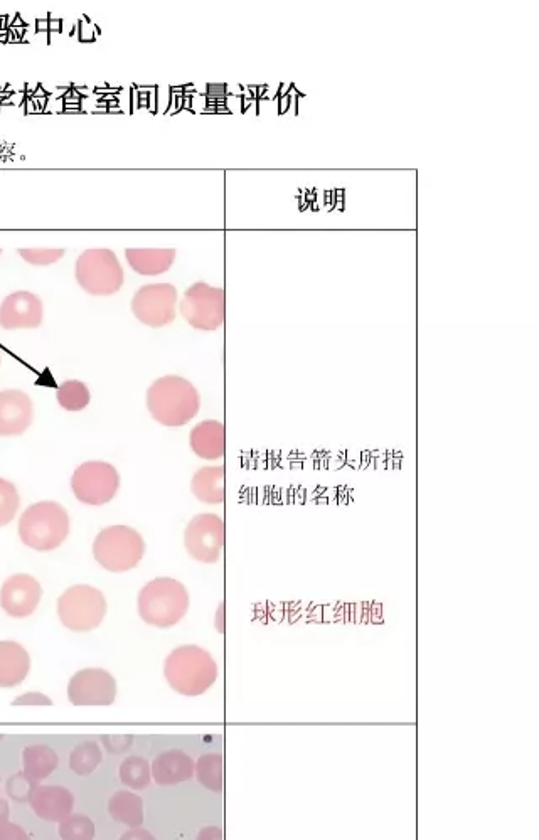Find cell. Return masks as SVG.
Masks as SVG:
<instances>
[{
	"label": "cell",
	"instance_id": "cell-1",
	"mask_svg": "<svg viewBox=\"0 0 539 840\" xmlns=\"http://www.w3.org/2000/svg\"><path fill=\"white\" fill-rule=\"evenodd\" d=\"M218 676V664L213 655L198 645H182L172 650L164 662L167 684L181 696H203L216 684Z\"/></svg>",
	"mask_w": 539,
	"mask_h": 840
},
{
	"label": "cell",
	"instance_id": "cell-2",
	"mask_svg": "<svg viewBox=\"0 0 539 840\" xmlns=\"http://www.w3.org/2000/svg\"><path fill=\"white\" fill-rule=\"evenodd\" d=\"M201 408V396L194 384L181 376H164L147 391V410L157 423L179 428L193 420Z\"/></svg>",
	"mask_w": 539,
	"mask_h": 840
},
{
	"label": "cell",
	"instance_id": "cell-3",
	"mask_svg": "<svg viewBox=\"0 0 539 840\" xmlns=\"http://www.w3.org/2000/svg\"><path fill=\"white\" fill-rule=\"evenodd\" d=\"M189 593L181 581L155 578L140 590L137 610L142 622L150 627L169 630L181 623L189 612Z\"/></svg>",
	"mask_w": 539,
	"mask_h": 840
},
{
	"label": "cell",
	"instance_id": "cell-4",
	"mask_svg": "<svg viewBox=\"0 0 539 840\" xmlns=\"http://www.w3.org/2000/svg\"><path fill=\"white\" fill-rule=\"evenodd\" d=\"M70 531V514L53 500H44L27 507L19 519L22 544L39 553L58 549L68 539Z\"/></svg>",
	"mask_w": 539,
	"mask_h": 840
},
{
	"label": "cell",
	"instance_id": "cell-5",
	"mask_svg": "<svg viewBox=\"0 0 539 840\" xmlns=\"http://www.w3.org/2000/svg\"><path fill=\"white\" fill-rule=\"evenodd\" d=\"M144 554V537L134 527H107L95 537L93 543V556L110 573L132 571L139 566Z\"/></svg>",
	"mask_w": 539,
	"mask_h": 840
},
{
	"label": "cell",
	"instance_id": "cell-6",
	"mask_svg": "<svg viewBox=\"0 0 539 840\" xmlns=\"http://www.w3.org/2000/svg\"><path fill=\"white\" fill-rule=\"evenodd\" d=\"M76 282L95 297H110L120 292L125 272L118 256L110 248H91L76 260Z\"/></svg>",
	"mask_w": 539,
	"mask_h": 840
},
{
	"label": "cell",
	"instance_id": "cell-7",
	"mask_svg": "<svg viewBox=\"0 0 539 840\" xmlns=\"http://www.w3.org/2000/svg\"><path fill=\"white\" fill-rule=\"evenodd\" d=\"M107 598L90 585L71 586L59 596L58 617L68 630L76 633L93 632L107 617Z\"/></svg>",
	"mask_w": 539,
	"mask_h": 840
},
{
	"label": "cell",
	"instance_id": "cell-8",
	"mask_svg": "<svg viewBox=\"0 0 539 840\" xmlns=\"http://www.w3.org/2000/svg\"><path fill=\"white\" fill-rule=\"evenodd\" d=\"M179 312L193 329L218 330L226 319L225 290L204 282L194 283L184 292Z\"/></svg>",
	"mask_w": 539,
	"mask_h": 840
},
{
	"label": "cell",
	"instance_id": "cell-9",
	"mask_svg": "<svg viewBox=\"0 0 539 840\" xmlns=\"http://www.w3.org/2000/svg\"><path fill=\"white\" fill-rule=\"evenodd\" d=\"M120 489V474L112 463L86 462L71 477V490L85 506H105Z\"/></svg>",
	"mask_w": 539,
	"mask_h": 840
},
{
	"label": "cell",
	"instance_id": "cell-10",
	"mask_svg": "<svg viewBox=\"0 0 539 840\" xmlns=\"http://www.w3.org/2000/svg\"><path fill=\"white\" fill-rule=\"evenodd\" d=\"M179 293L171 283H150L135 292L132 312L135 319L152 329H161L176 320Z\"/></svg>",
	"mask_w": 539,
	"mask_h": 840
},
{
	"label": "cell",
	"instance_id": "cell-11",
	"mask_svg": "<svg viewBox=\"0 0 539 840\" xmlns=\"http://www.w3.org/2000/svg\"><path fill=\"white\" fill-rule=\"evenodd\" d=\"M225 539V521L216 514L193 517L184 531L187 554L203 564L218 563L225 551Z\"/></svg>",
	"mask_w": 539,
	"mask_h": 840
},
{
	"label": "cell",
	"instance_id": "cell-12",
	"mask_svg": "<svg viewBox=\"0 0 539 840\" xmlns=\"http://www.w3.org/2000/svg\"><path fill=\"white\" fill-rule=\"evenodd\" d=\"M68 699L78 708H107L117 699V681L105 669H83L71 677Z\"/></svg>",
	"mask_w": 539,
	"mask_h": 840
},
{
	"label": "cell",
	"instance_id": "cell-13",
	"mask_svg": "<svg viewBox=\"0 0 539 840\" xmlns=\"http://www.w3.org/2000/svg\"><path fill=\"white\" fill-rule=\"evenodd\" d=\"M43 598V588L34 576L19 573L9 578L0 590V608L12 618L31 617Z\"/></svg>",
	"mask_w": 539,
	"mask_h": 840
},
{
	"label": "cell",
	"instance_id": "cell-14",
	"mask_svg": "<svg viewBox=\"0 0 539 840\" xmlns=\"http://www.w3.org/2000/svg\"><path fill=\"white\" fill-rule=\"evenodd\" d=\"M43 300L33 292H14L0 304V327L6 330L38 329L43 324Z\"/></svg>",
	"mask_w": 539,
	"mask_h": 840
},
{
	"label": "cell",
	"instance_id": "cell-15",
	"mask_svg": "<svg viewBox=\"0 0 539 840\" xmlns=\"http://www.w3.org/2000/svg\"><path fill=\"white\" fill-rule=\"evenodd\" d=\"M34 405L21 389L0 391V436H21L33 425Z\"/></svg>",
	"mask_w": 539,
	"mask_h": 840
},
{
	"label": "cell",
	"instance_id": "cell-16",
	"mask_svg": "<svg viewBox=\"0 0 539 840\" xmlns=\"http://www.w3.org/2000/svg\"><path fill=\"white\" fill-rule=\"evenodd\" d=\"M29 803L39 819L61 824L73 814L75 797L68 788L59 785H38L34 788Z\"/></svg>",
	"mask_w": 539,
	"mask_h": 840
},
{
	"label": "cell",
	"instance_id": "cell-17",
	"mask_svg": "<svg viewBox=\"0 0 539 840\" xmlns=\"http://www.w3.org/2000/svg\"><path fill=\"white\" fill-rule=\"evenodd\" d=\"M194 765L196 763L193 758L184 751L169 750L164 751L152 761L150 770L157 785L172 787V785L189 782L194 777Z\"/></svg>",
	"mask_w": 539,
	"mask_h": 840
},
{
	"label": "cell",
	"instance_id": "cell-18",
	"mask_svg": "<svg viewBox=\"0 0 539 840\" xmlns=\"http://www.w3.org/2000/svg\"><path fill=\"white\" fill-rule=\"evenodd\" d=\"M189 445L203 460H219L225 457L226 428L221 421L206 420L194 426L189 435Z\"/></svg>",
	"mask_w": 539,
	"mask_h": 840
},
{
	"label": "cell",
	"instance_id": "cell-19",
	"mask_svg": "<svg viewBox=\"0 0 539 840\" xmlns=\"http://www.w3.org/2000/svg\"><path fill=\"white\" fill-rule=\"evenodd\" d=\"M31 670V657L21 644L0 642V687H16L26 681Z\"/></svg>",
	"mask_w": 539,
	"mask_h": 840
},
{
	"label": "cell",
	"instance_id": "cell-20",
	"mask_svg": "<svg viewBox=\"0 0 539 840\" xmlns=\"http://www.w3.org/2000/svg\"><path fill=\"white\" fill-rule=\"evenodd\" d=\"M125 258L132 266V270L144 277H157L166 273L174 261L176 250L172 248H129L125 250Z\"/></svg>",
	"mask_w": 539,
	"mask_h": 840
},
{
	"label": "cell",
	"instance_id": "cell-21",
	"mask_svg": "<svg viewBox=\"0 0 539 840\" xmlns=\"http://www.w3.org/2000/svg\"><path fill=\"white\" fill-rule=\"evenodd\" d=\"M225 477V465L199 468L191 480L194 497L208 506L223 504L226 497Z\"/></svg>",
	"mask_w": 539,
	"mask_h": 840
},
{
	"label": "cell",
	"instance_id": "cell-22",
	"mask_svg": "<svg viewBox=\"0 0 539 840\" xmlns=\"http://www.w3.org/2000/svg\"><path fill=\"white\" fill-rule=\"evenodd\" d=\"M108 814L118 824L127 825L130 829H139L144 824V802L135 792L118 790L108 800Z\"/></svg>",
	"mask_w": 539,
	"mask_h": 840
},
{
	"label": "cell",
	"instance_id": "cell-23",
	"mask_svg": "<svg viewBox=\"0 0 539 840\" xmlns=\"http://www.w3.org/2000/svg\"><path fill=\"white\" fill-rule=\"evenodd\" d=\"M59 765V758L53 748L46 745L27 746L22 753V766L27 777L39 783L53 773Z\"/></svg>",
	"mask_w": 539,
	"mask_h": 840
},
{
	"label": "cell",
	"instance_id": "cell-24",
	"mask_svg": "<svg viewBox=\"0 0 539 840\" xmlns=\"http://www.w3.org/2000/svg\"><path fill=\"white\" fill-rule=\"evenodd\" d=\"M194 777L211 792H223L225 788V760L218 753H208L196 761Z\"/></svg>",
	"mask_w": 539,
	"mask_h": 840
},
{
	"label": "cell",
	"instance_id": "cell-25",
	"mask_svg": "<svg viewBox=\"0 0 539 840\" xmlns=\"http://www.w3.org/2000/svg\"><path fill=\"white\" fill-rule=\"evenodd\" d=\"M118 775L123 785L130 790H144L152 782L150 763L144 756H129L127 760H123Z\"/></svg>",
	"mask_w": 539,
	"mask_h": 840
},
{
	"label": "cell",
	"instance_id": "cell-26",
	"mask_svg": "<svg viewBox=\"0 0 539 840\" xmlns=\"http://www.w3.org/2000/svg\"><path fill=\"white\" fill-rule=\"evenodd\" d=\"M102 748L97 741H83L71 751L70 768L80 777H88L102 765Z\"/></svg>",
	"mask_w": 539,
	"mask_h": 840
},
{
	"label": "cell",
	"instance_id": "cell-27",
	"mask_svg": "<svg viewBox=\"0 0 539 840\" xmlns=\"http://www.w3.org/2000/svg\"><path fill=\"white\" fill-rule=\"evenodd\" d=\"M56 398L63 410L83 411L90 405L91 393L85 383H81L78 379H68L59 386Z\"/></svg>",
	"mask_w": 539,
	"mask_h": 840
},
{
	"label": "cell",
	"instance_id": "cell-28",
	"mask_svg": "<svg viewBox=\"0 0 539 840\" xmlns=\"http://www.w3.org/2000/svg\"><path fill=\"white\" fill-rule=\"evenodd\" d=\"M59 835L63 840H93L95 824L86 815L71 814L59 824Z\"/></svg>",
	"mask_w": 539,
	"mask_h": 840
},
{
	"label": "cell",
	"instance_id": "cell-29",
	"mask_svg": "<svg viewBox=\"0 0 539 840\" xmlns=\"http://www.w3.org/2000/svg\"><path fill=\"white\" fill-rule=\"evenodd\" d=\"M21 506V497L16 485L0 477V527L14 521Z\"/></svg>",
	"mask_w": 539,
	"mask_h": 840
},
{
	"label": "cell",
	"instance_id": "cell-30",
	"mask_svg": "<svg viewBox=\"0 0 539 840\" xmlns=\"http://www.w3.org/2000/svg\"><path fill=\"white\" fill-rule=\"evenodd\" d=\"M65 253L63 248H22L19 250L22 260L34 266L54 265L65 256Z\"/></svg>",
	"mask_w": 539,
	"mask_h": 840
},
{
	"label": "cell",
	"instance_id": "cell-31",
	"mask_svg": "<svg viewBox=\"0 0 539 840\" xmlns=\"http://www.w3.org/2000/svg\"><path fill=\"white\" fill-rule=\"evenodd\" d=\"M38 785L39 783L34 782V780L27 777L24 771H21V773H16V775H12L7 780V795L12 800H16V802H29L34 788L38 787Z\"/></svg>",
	"mask_w": 539,
	"mask_h": 840
},
{
	"label": "cell",
	"instance_id": "cell-32",
	"mask_svg": "<svg viewBox=\"0 0 539 840\" xmlns=\"http://www.w3.org/2000/svg\"><path fill=\"white\" fill-rule=\"evenodd\" d=\"M102 741L108 753L122 755V753L132 748L134 736H130V734H112V736H103Z\"/></svg>",
	"mask_w": 539,
	"mask_h": 840
},
{
	"label": "cell",
	"instance_id": "cell-33",
	"mask_svg": "<svg viewBox=\"0 0 539 840\" xmlns=\"http://www.w3.org/2000/svg\"><path fill=\"white\" fill-rule=\"evenodd\" d=\"M12 706H16V708H43V706H53V701L48 696H44L43 692H26L24 696L14 699Z\"/></svg>",
	"mask_w": 539,
	"mask_h": 840
},
{
	"label": "cell",
	"instance_id": "cell-34",
	"mask_svg": "<svg viewBox=\"0 0 539 840\" xmlns=\"http://www.w3.org/2000/svg\"><path fill=\"white\" fill-rule=\"evenodd\" d=\"M0 840H31V837L22 827L7 820L0 824Z\"/></svg>",
	"mask_w": 539,
	"mask_h": 840
},
{
	"label": "cell",
	"instance_id": "cell-35",
	"mask_svg": "<svg viewBox=\"0 0 539 840\" xmlns=\"http://www.w3.org/2000/svg\"><path fill=\"white\" fill-rule=\"evenodd\" d=\"M120 840H157L154 835L150 834L149 830L145 829H130L120 837Z\"/></svg>",
	"mask_w": 539,
	"mask_h": 840
},
{
	"label": "cell",
	"instance_id": "cell-36",
	"mask_svg": "<svg viewBox=\"0 0 539 840\" xmlns=\"http://www.w3.org/2000/svg\"><path fill=\"white\" fill-rule=\"evenodd\" d=\"M196 840H225L223 839V830L216 827V825H209V827H204L201 832L198 834V839Z\"/></svg>",
	"mask_w": 539,
	"mask_h": 840
},
{
	"label": "cell",
	"instance_id": "cell-37",
	"mask_svg": "<svg viewBox=\"0 0 539 840\" xmlns=\"http://www.w3.org/2000/svg\"><path fill=\"white\" fill-rule=\"evenodd\" d=\"M216 628L219 633H225V603H221L218 608V615H216Z\"/></svg>",
	"mask_w": 539,
	"mask_h": 840
},
{
	"label": "cell",
	"instance_id": "cell-38",
	"mask_svg": "<svg viewBox=\"0 0 539 840\" xmlns=\"http://www.w3.org/2000/svg\"><path fill=\"white\" fill-rule=\"evenodd\" d=\"M9 812H11V809H9V803L0 798V824L9 820Z\"/></svg>",
	"mask_w": 539,
	"mask_h": 840
},
{
	"label": "cell",
	"instance_id": "cell-39",
	"mask_svg": "<svg viewBox=\"0 0 539 840\" xmlns=\"http://www.w3.org/2000/svg\"><path fill=\"white\" fill-rule=\"evenodd\" d=\"M0 741H2V734H0Z\"/></svg>",
	"mask_w": 539,
	"mask_h": 840
},
{
	"label": "cell",
	"instance_id": "cell-40",
	"mask_svg": "<svg viewBox=\"0 0 539 840\" xmlns=\"http://www.w3.org/2000/svg\"><path fill=\"white\" fill-rule=\"evenodd\" d=\"M0 255H2V250H0Z\"/></svg>",
	"mask_w": 539,
	"mask_h": 840
},
{
	"label": "cell",
	"instance_id": "cell-41",
	"mask_svg": "<svg viewBox=\"0 0 539 840\" xmlns=\"http://www.w3.org/2000/svg\"><path fill=\"white\" fill-rule=\"evenodd\" d=\"M0 361H2V356H0Z\"/></svg>",
	"mask_w": 539,
	"mask_h": 840
}]
</instances>
